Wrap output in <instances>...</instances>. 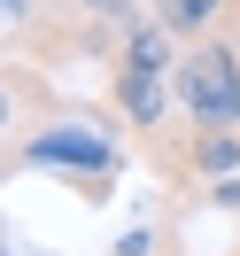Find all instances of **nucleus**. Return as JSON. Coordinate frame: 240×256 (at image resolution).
Segmentation results:
<instances>
[{"label":"nucleus","mask_w":240,"mask_h":256,"mask_svg":"<svg viewBox=\"0 0 240 256\" xmlns=\"http://www.w3.org/2000/svg\"><path fill=\"white\" fill-rule=\"evenodd\" d=\"M16 163H31V171H62V178H78L85 202H101L109 178L124 171V140H116L109 124H93V116H54V109H47V116L16 140Z\"/></svg>","instance_id":"nucleus-1"},{"label":"nucleus","mask_w":240,"mask_h":256,"mask_svg":"<svg viewBox=\"0 0 240 256\" xmlns=\"http://www.w3.org/2000/svg\"><path fill=\"white\" fill-rule=\"evenodd\" d=\"M171 101L186 124H240V39H194L171 70Z\"/></svg>","instance_id":"nucleus-2"},{"label":"nucleus","mask_w":240,"mask_h":256,"mask_svg":"<svg viewBox=\"0 0 240 256\" xmlns=\"http://www.w3.org/2000/svg\"><path fill=\"white\" fill-rule=\"evenodd\" d=\"M109 109H116V124H124L132 140H155V132L178 116V101H171V78H163V70L109 62Z\"/></svg>","instance_id":"nucleus-3"},{"label":"nucleus","mask_w":240,"mask_h":256,"mask_svg":"<svg viewBox=\"0 0 240 256\" xmlns=\"http://www.w3.org/2000/svg\"><path fill=\"white\" fill-rule=\"evenodd\" d=\"M178 171L186 178H240V124H186V148H178Z\"/></svg>","instance_id":"nucleus-4"},{"label":"nucleus","mask_w":240,"mask_h":256,"mask_svg":"<svg viewBox=\"0 0 240 256\" xmlns=\"http://www.w3.org/2000/svg\"><path fill=\"white\" fill-rule=\"evenodd\" d=\"M240 0H147V16L163 24V32L178 39V47H194V39H209L225 16H233Z\"/></svg>","instance_id":"nucleus-5"},{"label":"nucleus","mask_w":240,"mask_h":256,"mask_svg":"<svg viewBox=\"0 0 240 256\" xmlns=\"http://www.w3.org/2000/svg\"><path fill=\"white\" fill-rule=\"evenodd\" d=\"M23 109H47V78H39V70H23V62H0V148L16 140Z\"/></svg>","instance_id":"nucleus-6"},{"label":"nucleus","mask_w":240,"mask_h":256,"mask_svg":"<svg viewBox=\"0 0 240 256\" xmlns=\"http://www.w3.org/2000/svg\"><path fill=\"white\" fill-rule=\"evenodd\" d=\"M39 24H47V0H0V47L39 39Z\"/></svg>","instance_id":"nucleus-7"},{"label":"nucleus","mask_w":240,"mask_h":256,"mask_svg":"<svg viewBox=\"0 0 240 256\" xmlns=\"http://www.w3.org/2000/svg\"><path fill=\"white\" fill-rule=\"evenodd\" d=\"M54 8H70V16H85V24H109V32H124L132 16H147L140 0H54Z\"/></svg>","instance_id":"nucleus-8"},{"label":"nucleus","mask_w":240,"mask_h":256,"mask_svg":"<svg viewBox=\"0 0 240 256\" xmlns=\"http://www.w3.org/2000/svg\"><path fill=\"white\" fill-rule=\"evenodd\" d=\"M209 202H217V210H233V218H240V178H217V186H209Z\"/></svg>","instance_id":"nucleus-9"}]
</instances>
